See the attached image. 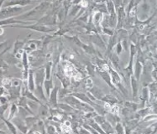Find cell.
Returning a JSON list of instances; mask_svg holds the SVG:
<instances>
[{"mask_svg": "<svg viewBox=\"0 0 157 134\" xmlns=\"http://www.w3.org/2000/svg\"><path fill=\"white\" fill-rule=\"evenodd\" d=\"M118 25V17L117 13L114 14H109V28L113 29H117Z\"/></svg>", "mask_w": 157, "mask_h": 134, "instance_id": "cell-30", "label": "cell"}, {"mask_svg": "<svg viewBox=\"0 0 157 134\" xmlns=\"http://www.w3.org/2000/svg\"><path fill=\"white\" fill-rule=\"evenodd\" d=\"M99 75L100 76L102 77V79L104 80V82H105L109 87H111L112 89H116V87L113 86V84L112 79H111V76H110V74H109V71H107V70H99Z\"/></svg>", "mask_w": 157, "mask_h": 134, "instance_id": "cell-15", "label": "cell"}, {"mask_svg": "<svg viewBox=\"0 0 157 134\" xmlns=\"http://www.w3.org/2000/svg\"><path fill=\"white\" fill-rule=\"evenodd\" d=\"M151 78L153 81H156L157 82V68H154L152 72H151Z\"/></svg>", "mask_w": 157, "mask_h": 134, "instance_id": "cell-47", "label": "cell"}, {"mask_svg": "<svg viewBox=\"0 0 157 134\" xmlns=\"http://www.w3.org/2000/svg\"><path fill=\"white\" fill-rule=\"evenodd\" d=\"M129 53H130V58H135V55H137V53H138L137 45L130 43L129 44Z\"/></svg>", "mask_w": 157, "mask_h": 134, "instance_id": "cell-38", "label": "cell"}, {"mask_svg": "<svg viewBox=\"0 0 157 134\" xmlns=\"http://www.w3.org/2000/svg\"><path fill=\"white\" fill-rule=\"evenodd\" d=\"M102 102H104V103H109V104H111V105H115V104H118V103L120 102L119 100L114 95H112V94L105 95L103 99L102 100Z\"/></svg>", "mask_w": 157, "mask_h": 134, "instance_id": "cell-22", "label": "cell"}, {"mask_svg": "<svg viewBox=\"0 0 157 134\" xmlns=\"http://www.w3.org/2000/svg\"><path fill=\"white\" fill-rule=\"evenodd\" d=\"M39 120L38 117H35L34 115L29 116L25 119V121L26 125L29 127V128H31L34 126H36V123Z\"/></svg>", "mask_w": 157, "mask_h": 134, "instance_id": "cell-26", "label": "cell"}, {"mask_svg": "<svg viewBox=\"0 0 157 134\" xmlns=\"http://www.w3.org/2000/svg\"><path fill=\"white\" fill-rule=\"evenodd\" d=\"M9 106H10L9 105V103H6V104H3V105H1V117H4V114L8 109L10 108Z\"/></svg>", "mask_w": 157, "mask_h": 134, "instance_id": "cell-46", "label": "cell"}, {"mask_svg": "<svg viewBox=\"0 0 157 134\" xmlns=\"http://www.w3.org/2000/svg\"><path fill=\"white\" fill-rule=\"evenodd\" d=\"M130 86H131V91H132V97L135 100L137 98L139 93V80L135 78L134 76L130 77Z\"/></svg>", "mask_w": 157, "mask_h": 134, "instance_id": "cell-14", "label": "cell"}, {"mask_svg": "<svg viewBox=\"0 0 157 134\" xmlns=\"http://www.w3.org/2000/svg\"><path fill=\"white\" fill-rule=\"evenodd\" d=\"M110 134H117L116 132H113V133H110Z\"/></svg>", "mask_w": 157, "mask_h": 134, "instance_id": "cell-51", "label": "cell"}, {"mask_svg": "<svg viewBox=\"0 0 157 134\" xmlns=\"http://www.w3.org/2000/svg\"><path fill=\"white\" fill-rule=\"evenodd\" d=\"M90 40L93 42L97 47H99L100 49H103V50H107L106 43L98 34H93L90 35Z\"/></svg>", "mask_w": 157, "mask_h": 134, "instance_id": "cell-11", "label": "cell"}, {"mask_svg": "<svg viewBox=\"0 0 157 134\" xmlns=\"http://www.w3.org/2000/svg\"><path fill=\"white\" fill-rule=\"evenodd\" d=\"M9 98L7 97V96H1V105H3V104H6L9 102Z\"/></svg>", "mask_w": 157, "mask_h": 134, "instance_id": "cell-48", "label": "cell"}, {"mask_svg": "<svg viewBox=\"0 0 157 134\" xmlns=\"http://www.w3.org/2000/svg\"><path fill=\"white\" fill-rule=\"evenodd\" d=\"M34 93H35V95L39 100L43 101V102H46L47 101V98H46V96H45V91H44V87L43 86H36Z\"/></svg>", "mask_w": 157, "mask_h": 134, "instance_id": "cell-19", "label": "cell"}, {"mask_svg": "<svg viewBox=\"0 0 157 134\" xmlns=\"http://www.w3.org/2000/svg\"><path fill=\"white\" fill-rule=\"evenodd\" d=\"M53 67V61H49L45 65V76H46V80H51L52 79V70Z\"/></svg>", "mask_w": 157, "mask_h": 134, "instance_id": "cell-29", "label": "cell"}, {"mask_svg": "<svg viewBox=\"0 0 157 134\" xmlns=\"http://www.w3.org/2000/svg\"><path fill=\"white\" fill-rule=\"evenodd\" d=\"M27 84H28V88L30 91L34 92L36 88V84H35V73L34 70L30 68L29 72V77H28V80H27Z\"/></svg>", "mask_w": 157, "mask_h": 134, "instance_id": "cell-16", "label": "cell"}, {"mask_svg": "<svg viewBox=\"0 0 157 134\" xmlns=\"http://www.w3.org/2000/svg\"><path fill=\"white\" fill-rule=\"evenodd\" d=\"M59 87L58 86H55L54 89L51 93V96L48 98V106L50 107H54L56 108L58 104V94H59Z\"/></svg>", "mask_w": 157, "mask_h": 134, "instance_id": "cell-9", "label": "cell"}, {"mask_svg": "<svg viewBox=\"0 0 157 134\" xmlns=\"http://www.w3.org/2000/svg\"><path fill=\"white\" fill-rule=\"evenodd\" d=\"M43 87H44V91H45L46 98L48 99L50 96H51V93H52L55 87L54 81L52 80V78L51 80H45V82H44V85H43Z\"/></svg>", "mask_w": 157, "mask_h": 134, "instance_id": "cell-17", "label": "cell"}, {"mask_svg": "<svg viewBox=\"0 0 157 134\" xmlns=\"http://www.w3.org/2000/svg\"><path fill=\"white\" fill-rule=\"evenodd\" d=\"M26 43L27 42L25 40H19L17 39L16 41L14 42V45H13V54H15L17 52L25 50V46Z\"/></svg>", "mask_w": 157, "mask_h": 134, "instance_id": "cell-24", "label": "cell"}, {"mask_svg": "<svg viewBox=\"0 0 157 134\" xmlns=\"http://www.w3.org/2000/svg\"><path fill=\"white\" fill-rule=\"evenodd\" d=\"M115 47H116L115 53L119 56L120 54H122V51L124 50V48H123V45H122V44H121V42L120 41L118 42V44L116 45Z\"/></svg>", "mask_w": 157, "mask_h": 134, "instance_id": "cell-45", "label": "cell"}, {"mask_svg": "<svg viewBox=\"0 0 157 134\" xmlns=\"http://www.w3.org/2000/svg\"><path fill=\"white\" fill-rule=\"evenodd\" d=\"M117 17H118V25L116 30H119L124 28V24L127 19V13L125 9V5H123L117 10Z\"/></svg>", "mask_w": 157, "mask_h": 134, "instance_id": "cell-6", "label": "cell"}, {"mask_svg": "<svg viewBox=\"0 0 157 134\" xmlns=\"http://www.w3.org/2000/svg\"><path fill=\"white\" fill-rule=\"evenodd\" d=\"M106 5H107V9H108V13L109 14H114L117 13L116 11V8L113 1H106Z\"/></svg>", "mask_w": 157, "mask_h": 134, "instance_id": "cell-34", "label": "cell"}, {"mask_svg": "<svg viewBox=\"0 0 157 134\" xmlns=\"http://www.w3.org/2000/svg\"><path fill=\"white\" fill-rule=\"evenodd\" d=\"M79 134H91V132L84 128H79Z\"/></svg>", "mask_w": 157, "mask_h": 134, "instance_id": "cell-49", "label": "cell"}, {"mask_svg": "<svg viewBox=\"0 0 157 134\" xmlns=\"http://www.w3.org/2000/svg\"><path fill=\"white\" fill-rule=\"evenodd\" d=\"M82 128H84L85 129H87V131L91 132V134H100L99 132H98L95 129H93V128H92L90 125L87 124V123H84V124L82 125Z\"/></svg>", "mask_w": 157, "mask_h": 134, "instance_id": "cell-44", "label": "cell"}, {"mask_svg": "<svg viewBox=\"0 0 157 134\" xmlns=\"http://www.w3.org/2000/svg\"><path fill=\"white\" fill-rule=\"evenodd\" d=\"M39 105H40V104L33 102V101H30V100H28V106H29V109L33 112V113H34V112H38L39 108H40Z\"/></svg>", "mask_w": 157, "mask_h": 134, "instance_id": "cell-37", "label": "cell"}, {"mask_svg": "<svg viewBox=\"0 0 157 134\" xmlns=\"http://www.w3.org/2000/svg\"><path fill=\"white\" fill-rule=\"evenodd\" d=\"M35 3V2H33L30 0H7V1L4 0L1 9L9 8V7H25Z\"/></svg>", "mask_w": 157, "mask_h": 134, "instance_id": "cell-4", "label": "cell"}, {"mask_svg": "<svg viewBox=\"0 0 157 134\" xmlns=\"http://www.w3.org/2000/svg\"><path fill=\"white\" fill-rule=\"evenodd\" d=\"M114 130L117 134H125V128L124 123L121 121H119L117 124L114 126Z\"/></svg>", "mask_w": 157, "mask_h": 134, "instance_id": "cell-35", "label": "cell"}, {"mask_svg": "<svg viewBox=\"0 0 157 134\" xmlns=\"http://www.w3.org/2000/svg\"><path fill=\"white\" fill-rule=\"evenodd\" d=\"M82 48L83 49V50L89 54H94L96 53V50L95 49L93 48V45H87V44H82Z\"/></svg>", "mask_w": 157, "mask_h": 134, "instance_id": "cell-36", "label": "cell"}, {"mask_svg": "<svg viewBox=\"0 0 157 134\" xmlns=\"http://www.w3.org/2000/svg\"><path fill=\"white\" fill-rule=\"evenodd\" d=\"M87 121H88L87 124L90 125V126H91L93 129H95L98 132H99L100 134H106L105 132H103V129H102V128H101V126H100L99 124H98L96 121H94V119H90V120H87Z\"/></svg>", "mask_w": 157, "mask_h": 134, "instance_id": "cell-31", "label": "cell"}, {"mask_svg": "<svg viewBox=\"0 0 157 134\" xmlns=\"http://www.w3.org/2000/svg\"><path fill=\"white\" fill-rule=\"evenodd\" d=\"M154 35H155V37H156V39H157V29H155V30Z\"/></svg>", "mask_w": 157, "mask_h": 134, "instance_id": "cell-50", "label": "cell"}, {"mask_svg": "<svg viewBox=\"0 0 157 134\" xmlns=\"http://www.w3.org/2000/svg\"><path fill=\"white\" fill-rule=\"evenodd\" d=\"M143 70H144V65L142 64L139 60L136 59V61H135V65H134V76L138 80L141 79Z\"/></svg>", "mask_w": 157, "mask_h": 134, "instance_id": "cell-13", "label": "cell"}, {"mask_svg": "<svg viewBox=\"0 0 157 134\" xmlns=\"http://www.w3.org/2000/svg\"><path fill=\"white\" fill-rule=\"evenodd\" d=\"M13 121V124L16 126V128H18V130L20 131V132H22L23 134H28L29 132V127L26 125L25 120H22L21 117H19L18 116H16L15 117L13 118V120H11Z\"/></svg>", "mask_w": 157, "mask_h": 134, "instance_id": "cell-8", "label": "cell"}, {"mask_svg": "<svg viewBox=\"0 0 157 134\" xmlns=\"http://www.w3.org/2000/svg\"><path fill=\"white\" fill-rule=\"evenodd\" d=\"M124 107H127L128 109H129L130 111H132L133 112H136L138 111V109L140 108V104H138L137 102H129V101H125L124 102Z\"/></svg>", "mask_w": 157, "mask_h": 134, "instance_id": "cell-23", "label": "cell"}, {"mask_svg": "<svg viewBox=\"0 0 157 134\" xmlns=\"http://www.w3.org/2000/svg\"><path fill=\"white\" fill-rule=\"evenodd\" d=\"M57 129L54 125H48L46 127V133L47 134H58Z\"/></svg>", "mask_w": 157, "mask_h": 134, "instance_id": "cell-42", "label": "cell"}, {"mask_svg": "<svg viewBox=\"0 0 157 134\" xmlns=\"http://www.w3.org/2000/svg\"><path fill=\"white\" fill-rule=\"evenodd\" d=\"M106 119L107 121H109L113 126L116 125L119 121H120V118L116 115V114H113V113H107L106 114Z\"/></svg>", "mask_w": 157, "mask_h": 134, "instance_id": "cell-28", "label": "cell"}, {"mask_svg": "<svg viewBox=\"0 0 157 134\" xmlns=\"http://www.w3.org/2000/svg\"><path fill=\"white\" fill-rule=\"evenodd\" d=\"M18 111H19V106H17L16 103H11V105L10 106V113L8 115L7 119L10 120V121L13 120V118L17 116Z\"/></svg>", "mask_w": 157, "mask_h": 134, "instance_id": "cell-21", "label": "cell"}, {"mask_svg": "<svg viewBox=\"0 0 157 134\" xmlns=\"http://www.w3.org/2000/svg\"><path fill=\"white\" fill-rule=\"evenodd\" d=\"M94 121H96L98 124H99L100 126L102 124H103L106 121H107V119H106L105 116H102V115H98L94 117Z\"/></svg>", "mask_w": 157, "mask_h": 134, "instance_id": "cell-40", "label": "cell"}, {"mask_svg": "<svg viewBox=\"0 0 157 134\" xmlns=\"http://www.w3.org/2000/svg\"><path fill=\"white\" fill-rule=\"evenodd\" d=\"M38 112L39 113H40L39 116H40V117H47V114L50 112V108H48V106L46 105L42 104V105H40V106Z\"/></svg>", "mask_w": 157, "mask_h": 134, "instance_id": "cell-33", "label": "cell"}, {"mask_svg": "<svg viewBox=\"0 0 157 134\" xmlns=\"http://www.w3.org/2000/svg\"><path fill=\"white\" fill-rule=\"evenodd\" d=\"M156 5H157V2H156ZM156 8H157V6H156Z\"/></svg>", "mask_w": 157, "mask_h": 134, "instance_id": "cell-53", "label": "cell"}, {"mask_svg": "<svg viewBox=\"0 0 157 134\" xmlns=\"http://www.w3.org/2000/svg\"><path fill=\"white\" fill-rule=\"evenodd\" d=\"M25 7H9V8H2L0 9V19L1 20L16 18L21 15V13H25Z\"/></svg>", "mask_w": 157, "mask_h": 134, "instance_id": "cell-2", "label": "cell"}, {"mask_svg": "<svg viewBox=\"0 0 157 134\" xmlns=\"http://www.w3.org/2000/svg\"><path fill=\"white\" fill-rule=\"evenodd\" d=\"M42 41L40 40H29L26 43L25 46V51L27 54H31L34 51H36L39 50V47L41 45Z\"/></svg>", "mask_w": 157, "mask_h": 134, "instance_id": "cell-10", "label": "cell"}, {"mask_svg": "<svg viewBox=\"0 0 157 134\" xmlns=\"http://www.w3.org/2000/svg\"><path fill=\"white\" fill-rule=\"evenodd\" d=\"M16 28H22V29H29L36 32L45 33V34H50L52 32H56V29L53 26H46L43 24H40L37 22H35L33 24L29 25H14Z\"/></svg>", "mask_w": 157, "mask_h": 134, "instance_id": "cell-3", "label": "cell"}, {"mask_svg": "<svg viewBox=\"0 0 157 134\" xmlns=\"http://www.w3.org/2000/svg\"><path fill=\"white\" fill-rule=\"evenodd\" d=\"M101 128L103 130V132H105L106 134H110L113 133V132H115V130H114V128L109 121H106L103 124L101 125Z\"/></svg>", "mask_w": 157, "mask_h": 134, "instance_id": "cell-27", "label": "cell"}, {"mask_svg": "<svg viewBox=\"0 0 157 134\" xmlns=\"http://www.w3.org/2000/svg\"><path fill=\"white\" fill-rule=\"evenodd\" d=\"M34 73H35V80L36 86H43L45 80H46L45 67H39L36 70H34Z\"/></svg>", "mask_w": 157, "mask_h": 134, "instance_id": "cell-5", "label": "cell"}, {"mask_svg": "<svg viewBox=\"0 0 157 134\" xmlns=\"http://www.w3.org/2000/svg\"><path fill=\"white\" fill-rule=\"evenodd\" d=\"M19 115L20 117H22L24 120L27 117H29V114H30L25 108H24V107H21V106H19ZM31 115V114H30Z\"/></svg>", "mask_w": 157, "mask_h": 134, "instance_id": "cell-39", "label": "cell"}, {"mask_svg": "<svg viewBox=\"0 0 157 134\" xmlns=\"http://www.w3.org/2000/svg\"><path fill=\"white\" fill-rule=\"evenodd\" d=\"M56 108H59L62 110V111H64V112H75V109L70 106L69 104L67 103H58L57 104V106H56Z\"/></svg>", "mask_w": 157, "mask_h": 134, "instance_id": "cell-32", "label": "cell"}, {"mask_svg": "<svg viewBox=\"0 0 157 134\" xmlns=\"http://www.w3.org/2000/svg\"><path fill=\"white\" fill-rule=\"evenodd\" d=\"M2 118V120L4 122V124L6 125L7 128H8V130L11 132L12 134H18V128H16V126L13 124V122L12 121H10V120H8L7 118L4 117H1Z\"/></svg>", "mask_w": 157, "mask_h": 134, "instance_id": "cell-20", "label": "cell"}, {"mask_svg": "<svg viewBox=\"0 0 157 134\" xmlns=\"http://www.w3.org/2000/svg\"><path fill=\"white\" fill-rule=\"evenodd\" d=\"M151 9V6L149 2H146V1L140 2V3L139 4L138 6V9H137V15H139L140 13H142L143 16H144L143 21H144V20H146V19H148L150 18L147 13H150Z\"/></svg>", "mask_w": 157, "mask_h": 134, "instance_id": "cell-7", "label": "cell"}, {"mask_svg": "<svg viewBox=\"0 0 157 134\" xmlns=\"http://www.w3.org/2000/svg\"><path fill=\"white\" fill-rule=\"evenodd\" d=\"M88 92L91 93L92 95L93 96V97L97 100V101H101L103 99V97L105 96V94L103 92L102 90L100 89L98 86H93L92 88H90L88 91Z\"/></svg>", "mask_w": 157, "mask_h": 134, "instance_id": "cell-12", "label": "cell"}, {"mask_svg": "<svg viewBox=\"0 0 157 134\" xmlns=\"http://www.w3.org/2000/svg\"><path fill=\"white\" fill-rule=\"evenodd\" d=\"M102 32L106 35H109V37H111L113 35H115V29H110V28H102Z\"/></svg>", "mask_w": 157, "mask_h": 134, "instance_id": "cell-41", "label": "cell"}, {"mask_svg": "<svg viewBox=\"0 0 157 134\" xmlns=\"http://www.w3.org/2000/svg\"><path fill=\"white\" fill-rule=\"evenodd\" d=\"M71 96H75V97H77V99H79L80 101H82V102H85V103H87V104H90V105L93 106L95 102H93L90 98L88 97L87 94H85V93L82 92H72L71 94Z\"/></svg>", "mask_w": 157, "mask_h": 134, "instance_id": "cell-18", "label": "cell"}, {"mask_svg": "<svg viewBox=\"0 0 157 134\" xmlns=\"http://www.w3.org/2000/svg\"><path fill=\"white\" fill-rule=\"evenodd\" d=\"M116 35H117L119 41H123L124 39H128V36H129L128 30H126L124 28L121 29H119V30H116Z\"/></svg>", "mask_w": 157, "mask_h": 134, "instance_id": "cell-25", "label": "cell"}, {"mask_svg": "<svg viewBox=\"0 0 157 134\" xmlns=\"http://www.w3.org/2000/svg\"><path fill=\"white\" fill-rule=\"evenodd\" d=\"M156 51H157V45H156Z\"/></svg>", "mask_w": 157, "mask_h": 134, "instance_id": "cell-52", "label": "cell"}, {"mask_svg": "<svg viewBox=\"0 0 157 134\" xmlns=\"http://www.w3.org/2000/svg\"><path fill=\"white\" fill-rule=\"evenodd\" d=\"M52 2H46V1L40 2L38 5L35 6L34 9H29V11H26L25 13L21 14L20 16L16 17V18L18 19H26L39 15L40 13H45L52 7Z\"/></svg>", "mask_w": 157, "mask_h": 134, "instance_id": "cell-1", "label": "cell"}, {"mask_svg": "<svg viewBox=\"0 0 157 134\" xmlns=\"http://www.w3.org/2000/svg\"><path fill=\"white\" fill-rule=\"evenodd\" d=\"M151 121H157V114H154V113L150 114L143 119V122H148Z\"/></svg>", "mask_w": 157, "mask_h": 134, "instance_id": "cell-43", "label": "cell"}]
</instances>
